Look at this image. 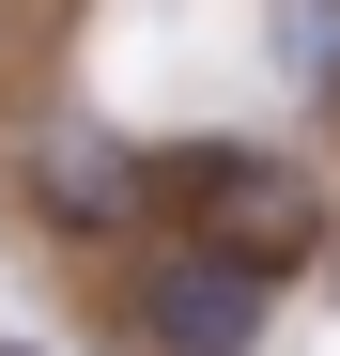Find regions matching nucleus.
Segmentation results:
<instances>
[{
    "instance_id": "obj_3",
    "label": "nucleus",
    "mask_w": 340,
    "mask_h": 356,
    "mask_svg": "<svg viewBox=\"0 0 340 356\" xmlns=\"http://www.w3.org/2000/svg\"><path fill=\"white\" fill-rule=\"evenodd\" d=\"M31 202H46V232H139L155 217V170L108 140V124H46V155H31Z\"/></svg>"
},
{
    "instance_id": "obj_4",
    "label": "nucleus",
    "mask_w": 340,
    "mask_h": 356,
    "mask_svg": "<svg viewBox=\"0 0 340 356\" xmlns=\"http://www.w3.org/2000/svg\"><path fill=\"white\" fill-rule=\"evenodd\" d=\"M0 356H31V341H0Z\"/></svg>"
},
{
    "instance_id": "obj_1",
    "label": "nucleus",
    "mask_w": 340,
    "mask_h": 356,
    "mask_svg": "<svg viewBox=\"0 0 340 356\" xmlns=\"http://www.w3.org/2000/svg\"><path fill=\"white\" fill-rule=\"evenodd\" d=\"M155 217H170V248H216V264H248V279H294V264L325 248L309 170H294V155H248V140L170 155V170H155Z\"/></svg>"
},
{
    "instance_id": "obj_2",
    "label": "nucleus",
    "mask_w": 340,
    "mask_h": 356,
    "mask_svg": "<svg viewBox=\"0 0 340 356\" xmlns=\"http://www.w3.org/2000/svg\"><path fill=\"white\" fill-rule=\"evenodd\" d=\"M263 310H278V279L216 264V248H155L124 325H139V356H263Z\"/></svg>"
}]
</instances>
